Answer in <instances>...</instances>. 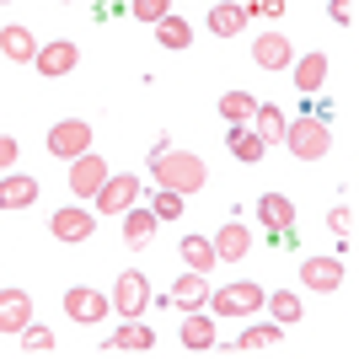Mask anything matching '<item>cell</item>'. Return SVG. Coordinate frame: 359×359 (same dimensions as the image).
<instances>
[{
	"label": "cell",
	"instance_id": "cell-1",
	"mask_svg": "<svg viewBox=\"0 0 359 359\" xmlns=\"http://www.w3.org/2000/svg\"><path fill=\"white\" fill-rule=\"evenodd\" d=\"M150 172H156V188H172V194H198L204 182H210V166H204V156H194V150H172L166 145L161 156H150Z\"/></svg>",
	"mask_w": 359,
	"mask_h": 359
},
{
	"label": "cell",
	"instance_id": "cell-2",
	"mask_svg": "<svg viewBox=\"0 0 359 359\" xmlns=\"http://www.w3.org/2000/svg\"><path fill=\"white\" fill-rule=\"evenodd\" d=\"M279 140L290 145V156H295V161H322V156L332 150V129H327V118H322V113H300V118H290Z\"/></svg>",
	"mask_w": 359,
	"mask_h": 359
},
{
	"label": "cell",
	"instance_id": "cell-3",
	"mask_svg": "<svg viewBox=\"0 0 359 359\" xmlns=\"http://www.w3.org/2000/svg\"><path fill=\"white\" fill-rule=\"evenodd\" d=\"M263 295H269L263 285H252V279H236V285L210 290V300H204V306H210L215 316H257V311H263Z\"/></svg>",
	"mask_w": 359,
	"mask_h": 359
},
{
	"label": "cell",
	"instance_id": "cell-4",
	"mask_svg": "<svg viewBox=\"0 0 359 359\" xmlns=\"http://www.w3.org/2000/svg\"><path fill=\"white\" fill-rule=\"evenodd\" d=\"M113 311L118 316H145V306H150V279L140 269H123L118 279H113Z\"/></svg>",
	"mask_w": 359,
	"mask_h": 359
},
{
	"label": "cell",
	"instance_id": "cell-5",
	"mask_svg": "<svg viewBox=\"0 0 359 359\" xmlns=\"http://www.w3.org/2000/svg\"><path fill=\"white\" fill-rule=\"evenodd\" d=\"M91 198H97V215H123L129 204H140V177L135 172H107V182Z\"/></svg>",
	"mask_w": 359,
	"mask_h": 359
},
{
	"label": "cell",
	"instance_id": "cell-6",
	"mask_svg": "<svg viewBox=\"0 0 359 359\" xmlns=\"http://www.w3.org/2000/svg\"><path fill=\"white\" fill-rule=\"evenodd\" d=\"M81 150H91V123H86V118H60L54 129H48V156L75 161Z\"/></svg>",
	"mask_w": 359,
	"mask_h": 359
},
{
	"label": "cell",
	"instance_id": "cell-7",
	"mask_svg": "<svg viewBox=\"0 0 359 359\" xmlns=\"http://www.w3.org/2000/svg\"><path fill=\"white\" fill-rule=\"evenodd\" d=\"M65 182H70L75 198H91V194L107 182V161L97 156V150H81V156L70 161V172H65Z\"/></svg>",
	"mask_w": 359,
	"mask_h": 359
},
{
	"label": "cell",
	"instance_id": "cell-8",
	"mask_svg": "<svg viewBox=\"0 0 359 359\" xmlns=\"http://www.w3.org/2000/svg\"><path fill=\"white\" fill-rule=\"evenodd\" d=\"M107 311H113V300H107V295H97L91 285H75L70 295H65V316H70V322H81V327L102 322Z\"/></svg>",
	"mask_w": 359,
	"mask_h": 359
},
{
	"label": "cell",
	"instance_id": "cell-9",
	"mask_svg": "<svg viewBox=\"0 0 359 359\" xmlns=\"http://www.w3.org/2000/svg\"><path fill=\"white\" fill-rule=\"evenodd\" d=\"M32 65H38V75L60 81V75H70L75 65H81V43H43L38 54H32Z\"/></svg>",
	"mask_w": 359,
	"mask_h": 359
},
{
	"label": "cell",
	"instance_id": "cell-10",
	"mask_svg": "<svg viewBox=\"0 0 359 359\" xmlns=\"http://www.w3.org/2000/svg\"><path fill=\"white\" fill-rule=\"evenodd\" d=\"M300 285L322 290V295L338 290V285H344V257H306V263H300Z\"/></svg>",
	"mask_w": 359,
	"mask_h": 359
},
{
	"label": "cell",
	"instance_id": "cell-11",
	"mask_svg": "<svg viewBox=\"0 0 359 359\" xmlns=\"http://www.w3.org/2000/svg\"><path fill=\"white\" fill-rule=\"evenodd\" d=\"M38 204V177L32 172H6L0 177V210H32Z\"/></svg>",
	"mask_w": 359,
	"mask_h": 359
},
{
	"label": "cell",
	"instance_id": "cell-12",
	"mask_svg": "<svg viewBox=\"0 0 359 359\" xmlns=\"http://www.w3.org/2000/svg\"><path fill=\"white\" fill-rule=\"evenodd\" d=\"M215 257H220V263H241V257H252V231H247L241 220L220 225V231H215Z\"/></svg>",
	"mask_w": 359,
	"mask_h": 359
},
{
	"label": "cell",
	"instance_id": "cell-13",
	"mask_svg": "<svg viewBox=\"0 0 359 359\" xmlns=\"http://www.w3.org/2000/svg\"><path fill=\"white\" fill-rule=\"evenodd\" d=\"M252 60H257V70H285L295 60V48H290L285 32H263V38H252Z\"/></svg>",
	"mask_w": 359,
	"mask_h": 359
},
{
	"label": "cell",
	"instance_id": "cell-14",
	"mask_svg": "<svg viewBox=\"0 0 359 359\" xmlns=\"http://www.w3.org/2000/svg\"><path fill=\"white\" fill-rule=\"evenodd\" d=\"M48 231H54L60 241H86L91 231H97V215L81 210V204H70V210H60L54 220H48Z\"/></svg>",
	"mask_w": 359,
	"mask_h": 359
},
{
	"label": "cell",
	"instance_id": "cell-15",
	"mask_svg": "<svg viewBox=\"0 0 359 359\" xmlns=\"http://www.w3.org/2000/svg\"><path fill=\"white\" fill-rule=\"evenodd\" d=\"M32 322V295L27 290H0V332H22Z\"/></svg>",
	"mask_w": 359,
	"mask_h": 359
},
{
	"label": "cell",
	"instance_id": "cell-16",
	"mask_svg": "<svg viewBox=\"0 0 359 359\" xmlns=\"http://www.w3.org/2000/svg\"><path fill=\"white\" fill-rule=\"evenodd\" d=\"M177 344H182V348H194V354H204V348L215 344V311H188V316H182Z\"/></svg>",
	"mask_w": 359,
	"mask_h": 359
},
{
	"label": "cell",
	"instance_id": "cell-17",
	"mask_svg": "<svg viewBox=\"0 0 359 359\" xmlns=\"http://www.w3.org/2000/svg\"><path fill=\"white\" fill-rule=\"evenodd\" d=\"M204 300H210V273H182L177 285H172V306H182V311H204Z\"/></svg>",
	"mask_w": 359,
	"mask_h": 359
},
{
	"label": "cell",
	"instance_id": "cell-18",
	"mask_svg": "<svg viewBox=\"0 0 359 359\" xmlns=\"http://www.w3.org/2000/svg\"><path fill=\"white\" fill-rule=\"evenodd\" d=\"M107 348H118V354H145V348H156V332H150L140 316H123V327L113 332Z\"/></svg>",
	"mask_w": 359,
	"mask_h": 359
},
{
	"label": "cell",
	"instance_id": "cell-19",
	"mask_svg": "<svg viewBox=\"0 0 359 359\" xmlns=\"http://www.w3.org/2000/svg\"><path fill=\"white\" fill-rule=\"evenodd\" d=\"M257 225H263V231H290V225H295V204H290L285 194H263L257 198Z\"/></svg>",
	"mask_w": 359,
	"mask_h": 359
},
{
	"label": "cell",
	"instance_id": "cell-20",
	"mask_svg": "<svg viewBox=\"0 0 359 359\" xmlns=\"http://www.w3.org/2000/svg\"><path fill=\"white\" fill-rule=\"evenodd\" d=\"M156 215H150V204H129V210H123V241H129V247H145L150 236H156Z\"/></svg>",
	"mask_w": 359,
	"mask_h": 359
},
{
	"label": "cell",
	"instance_id": "cell-21",
	"mask_svg": "<svg viewBox=\"0 0 359 359\" xmlns=\"http://www.w3.org/2000/svg\"><path fill=\"white\" fill-rule=\"evenodd\" d=\"M0 54L6 60H16V65H32V54H38V38H32L27 27H0Z\"/></svg>",
	"mask_w": 359,
	"mask_h": 359
},
{
	"label": "cell",
	"instance_id": "cell-22",
	"mask_svg": "<svg viewBox=\"0 0 359 359\" xmlns=\"http://www.w3.org/2000/svg\"><path fill=\"white\" fill-rule=\"evenodd\" d=\"M177 257H182V263H188L194 273H210L215 263H220V257H215V241H210V236H182V241H177Z\"/></svg>",
	"mask_w": 359,
	"mask_h": 359
},
{
	"label": "cell",
	"instance_id": "cell-23",
	"mask_svg": "<svg viewBox=\"0 0 359 359\" xmlns=\"http://www.w3.org/2000/svg\"><path fill=\"white\" fill-rule=\"evenodd\" d=\"M150 27H156V43H161V48H188V43H194V27H188L177 11H166L161 22H150Z\"/></svg>",
	"mask_w": 359,
	"mask_h": 359
},
{
	"label": "cell",
	"instance_id": "cell-24",
	"mask_svg": "<svg viewBox=\"0 0 359 359\" xmlns=\"http://www.w3.org/2000/svg\"><path fill=\"white\" fill-rule=\"evenodd\" d=\"M263 150H269V140L257 135V129H231V156H236V161H247V166H257L263 161Z\"/></svg>",
	"mask_w": 359,
	"mask_h": 359
},
{
	"label": "cell",
	"instance_id": "cell-25",
	"mask_svg": "<svg viewBox=\"0 0 359 359\" xmlns=\"http://www.w3.org/2000/svg\"><path fill=\"white\" fill-rule=\"evenodd\" d=\"M322 81H327V54H306V60L295 65V91H322Z\"/></svg>",
	"mask_w": 359,
	"mask_h": 359
},
{
	"label": "cell",
	"instance_id": "cell-26",
	"mask_svg": "<svg viewBox=\"0 0 359 359\" xmlns=\"http://www.w3.org/2000/svg\"><path fill=\"white\" fill-rule=\"evenodd\" d=\"M279 344V322H263V327H252V322H247V327H241V338L231 348H241V354H257V348H273Z\"/></svg>",
	"mask_w": 359,
	"mask_h": 359
},
{
	"label": "cell",
	"instance_id": "cell-27",
	"mask_svg": "<svg viewBox=\"0 0 359 359\" xmlns=\"http://www.w3.org/2000/svg\"><path fill=\"white\" fill-rule=\"evenodd\" d=\"M247 27V11L241 6H210V32L215 38H236Z\"/></svg>",
	"mask_w": 359,
	"mask_h": 359
},
{
	"label": "cell",
	"instance_id": "cell-28",
	"mask_svg": "<svg viewBox=\"0 0 359 359\" xmlns=\"http://www.w3.org/2000/svg\"><path fill=\"white\" fill-rule=\"evenodd\" d=\"M252 123H257V135H263V140H269V145H273V140H279V135H285V107H273V102H257L252 107Z\"/></svg>",
	"mask_w": 359,
	"mask_h": 359
},
{
	"label": "cell",
	"instance_id": "cell-29",
	"mask_svg": "<svg viewBox=\"0 0 359 359\" xmlns=\"http://www.w3.org/2000/svg\"><path fill=\"white\" fill-rule=\"evenodd\" d=\"M263 306H269V311H273V322H279V327H290V322H300V311H306V306H300V300H295V290H273V295H263Z\"/></svg>",
	"mask_w": 359,
	"mask_h": 359
},
{
	"label": "cell",
	"instance_id": "cell-30",
	"mask_svg": "<svg viewBox=\"0 0 359 359\" xmlns=\"http://www.w3.org/2000/svg\"><path fill=\"white\" fill-rule=\"evenodd\" d=\"M252 91H225L220 97V118L225 123H252Z\"/></svg>",
	"mask_w": 359,
	"mask_h": 359
},
{
	"label": "cell",
	"instance_id": "cell-31",
	"mask_svg": "<svg viewBox=\"0 0 359 359\" xmlns=\"http://www.w3.org/2000/svg\"><path fill=\"white\" fill-rule=\"evenodd\" d=\"M150 215H156V220H182V194L161 188V194L150 198Z\"/></svg>",
	"mask_w": 359,
	"mask_h": 359
},
{
	"label": "cell",
	"instance_id": "cell-32",
	"mask_svg": "<svg viewBox=\"0 0 359 359\" xmlns=\"http://www.w3.org/2000/svg\"><path fill=\"white\" fill-rule=\"evenodd\" d=\"M22 348H27V354H48V348H54V332L27 322V327H22Z\"/></svg>",
	"mask_w": 359,
	"mask_h": 359
},
{
	"label": "cell",
	"instance_id": "cell-33",
	"mask_svg": "<svg viewBox=\"0 0 359 359\" xmlns=\"http://www.w3.org/2000/svg\"><path fill=\"white\" fill-rule=\"evenodd\" d=\"M166 11H172V0H129V16H140V22H161Z\"/></svg>",
	"mask_w": 359,
	"mask_h": 359
},
{
	"label": "cell",
	"instance_id": "cell-34",
	"mask_svg": "<svg viewBox=\"0 0 359 359\" xmlns=\"http://www.w3.org/2000/svg\"><path fill=\"white\" fill-rule=\"evenodd\" d=\"M327 225L338 231V236H348V231H354V204H338V210L327 215Z\"/></svg>",
	"mask_w": 359,
	"mask_h": 359
},
{
	"label": "cell",
	"instance_id": "cell-35",
	"mask_svg": "<svg viewBox=\"0 0 359 359\" xmlns=\"http://www.w3.org/2000/svg\"><path fill=\"white\" fill-rule=\"evenodd\" d=\"M327 16L338 22V27H354V0H332V6H327Z\"/></svg>",
	"mask_w": 359,
	"mask_h": 359
},
{
	"label": "cell",
	"instance_id": "cell-36",
	"mask_svg": "<svg viewBox=\"0 0 359 359\" xmlns=\"http://www.w3.org/2000/svg\"><path fill=\"white\" fill-rule=\"evenodd\" d=\"M11 166H16V140L0 135V172H11Z\"/></svg>",
	"mask_w": 359,
	"mask_h": 359
}]
</instances>
